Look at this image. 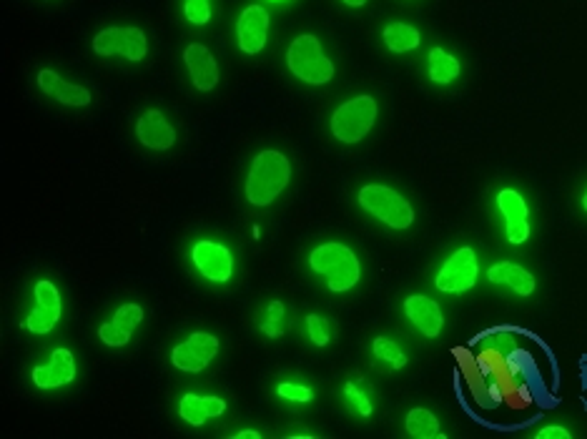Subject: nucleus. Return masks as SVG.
I'll list each match as a JSON object with an SVG mask.
<instances>
[{
	"mask_svg": "<svg viewBox=\"0 0 587 439\" xmlns=\"http://www.w3.org/2000/svg\"><path fill=\"white\" fill-rule=\"evenodd\" d=\"M404 314H407L409 322L429 339L437 337V334L442 332V327H445L442 309L437 307V302H432L429 297H422V294L407 297V302H404Z\"/></svg>",
	"mask_w": 587,
	"mask_h": 439,
	"instance_id": "nucleus-15",
	"label": "nucleus"
},
{
	"mask_svg": "<svg viewBox=\"0 0 587 439\" xmlns=\"http://www.w3.org/2000/svg\"><path fill=\"white\" fill-rule=\"evenodd\" d=\"M113 327L118 329V332L128 334L131 337L133 332H136L138 324L143 322V309L138 307V304H123L121 309H118L116 314H113Z\"/></svg>",
	"mask_w": 587,
	"mask_h": 439,
	"instance_id": "nucleus-25",
	"label": "nucleus"
},
{
	"mask_svg": "<svg viewBox=\"0 0 587 439\" xmlns=\"http://www.w3.org/2000/svg\"><path fill=\"white\" fill-rule=\"evenodd\" d=\"M487 276H490V281H495V284L510 286V289L515 291V294H520V297H530L532 291H535V276L527 269H522V266L512 264V261H500V264L490 266Z\"/></svg>",
	"mask_w": 587,
	"mask_h": 439,
	"instance_id": "nucleus-20",
	"label": "nucleus"
},
{
	"mask_svg": "<svg viewBox=\"0 0 587 439\" xmlns=\"http://www.w3.org/2000/svg\"><path fill=\"white\" fill-rule=\"evenodd\" d=\"M261 332H264L266 337H271V339H279L281 334L286 332L284 304L271 302L269 307H266V317H264V322H261Z\"/></svg>",
	"mask_w": 587,
	"mask_h": 439,
	"instance_id": "nucleus-24",
	"label": "nucleus"
},
{
	"mask_svg": "<svg viewBox=\"0 0 587 439\" xmlns=\"http://www.w3.org/2000/svg\"><path fill=\"white\" fill-rule=\"evenodd\" d=\"M359 204L362 209H367L369 214L377 216L379 221H384L392 229H409L414 224V211L407 204L404 196H399L397 191L389 189L382 184H369L359 191Z\"/></svg>",
	"mask_w": 587,
	"mask_h": 439,
	"instance_id": "nucleus-4",
	"label": "nucleus"
},
{
	"mask_svg": "<svg viewBox=\"0 0 587 439\" xmlns=\"http://www.w3.org/2000/svg\"><path fill=\"white\" fill-rule=\"evenodd\" d=\"M497 204H500L502 216H505V229H507V241L510 244H522L530 236V221H527V204L517 191L505 189L497 196Z\"/></svg>",
	"mask_w": 587,
	"mask_h": 439,
	"instance_id": "nucleus-14",
	"label": "nucleus"
},
{
	"mask_svg": "<svg viewBox=\"0 0 587 439\" xmlns=\"http://www.w3.org/2000/svg\"><path fill=\"white\" fill-rule=\"evenodd\" d=\"M226 412V402L221 397H199V394H184L179 404V414L194 427H201L209 417H221Z\"/></svg>",
	"mask_w": 587,
	"mask_h": 439,
	"instance_id": "nucleus-19",
	"label": "nucleus"
},
{
	"mask_svg": "<svg viewBox=\"0 0 587 439\" xmlns=\"http://www.w3.org/2000/svg\"><path fill=\"white\" fill-rule=\"evenodd\" d=\"M384 43H387L389 51L407 53L414 51V48L422 43V38H419V31L414 26H407V23H389V26L384 28Z\"/></svg>",
	"mask_w": 587,
	"mask_h": 439,
	"instance_id": "nucleus-22",
	"label": "nucleus"
},
{
	"mask_svg": "<svg viewBox=\"0 0 587 439\" xmlns=\"http://www.w3.org/2000/svg\"><path fill=\"white\" fill-rule=\"evenodd\" d=\"M266 31H269V16L261 6H249L239 16L236 23V36H239V48L246 56H256L266 46Z\"/></svg>",
	"mask_w": 587,
	"mask_h": 439,
	"instance_id": "nucleus-12",
	"label": "nucleus"
},
{
	"mask_svg": "<svg viewBox=\"0 0 587 439\" xmlns=\"http://www.w3.org/2000/svg\"><path fill=\"white\" fill-rule=\"evenodd\" d=\"M540 439H567L570 437V432H567L565 427H545L540 434H537Z\"/></svg>",
	"mask_w": 587,
	"mask_h": 439,
	"instance_id": "nucleus-32",
	"label": "nucleus"
},
{
	"mask_svg": "<svg viewBox=\"0 0 587 439\" xmlns=\"http://www.w3.org/2000/svg\"><path fill=\"white\" fill-rule=\"evenodd\" d=\"M276 3H279V0H276Z\"/></svg>",
	"mask_w": 587,
	"mask_h": 439,
	"instance_id": "nucleus-36",
	"label": "nucleus"
},
{
	"mask_svg": "<svg viewBox=\"0 0 587 439\" xmlns=\"http://www.w3.org/2000/svg\"><path fill=\"white\" fill-rule=\"evenodd\" d=\"M38 88H41L46 96L56 98L63 106H88L91 103V91L86 86H76V83H68L58 76L51 68H43L38 73Z\"/></svg>",
	"mask_w": 587,
	"mask_h": 439,
	"instance_id": "nucleus-17",
	"label": "nucleus"
},
{
	"mask_svg": "<svg viewBox=\"0 0 587 439\" xmlns=\"http://www.w3.org/2000/svg\"><path fill=\"white\" fill-rule=\"evenodd\" d=\"M344 394H347V399L352 402V407L357 409V414H362V417H369V414H372V402H369L367 394L359 392L354 384H347V387H344Z\"/></svg>",
	"mask_w": 587,
	"mask_h": 439,
	"instance_id": "nucleus-30",
	"label": "nucleus"
},
{
	"mask_svg": "<svg viewBox=\"0 0 587 439\" xmlns=\"http://www.w3.org/2000/svg\"><path fill=\"white\" fill-rule=\"evenodd\" d=\"M276 392H279V397H284L286 402H299V404L312 402V397H314L312 389L304 387V384H294V382L279 384V389H276Z\"/></svg>",
	"mask_w": 587,
	"mask_h": 439,
	"instance_id": "nucleus-29",
	"label": "nucleus"
},
{
	"mask_svg": "<svg viewBox=\"0 0 587 439\" xmlns=\"http://www.w3.org/2000/svg\"><path fill=\"white\" fill-rule=\"evenodd\" d=\"M477 271H480V266H477V254L470 246H465V249H457L455 254L447 259V264L442 266V271H439L434 284H437L439 291H445V294H462V291L475 286Z\"/></svg>",
	"mask_w": 587,
	"mask_h": 439,
	"instance_id": "nucleus-7",
	"label": "nucleus"
},
{
	"mask_svg": "<svg viewBox=\"0 0 587 439\" xmlns=\"http://www.w3.org/2000/svg\"><path fill=\"white\" fill-rule=\"evenodd\" d=\"M344 3H347V6H352V8H359V6H364L367 0H344Z\"/></svg>",
	"mask_w": 587,
	"mask_h": 439,
	"instance_id": "nucleus-34",
	"label": "nucleus"
},
{
	"mask_svg": "<svg viewBox=\"0 0 587 439\" xmlns=\"http://www.w3.org/2000/svg\"><path fill=\"white\" fill-rule=\"evenodd\" d=\"M452 357L457 362V372H460L462 382L470 389L472 402H477L480 407H490V379L482 374L480 362H477V354H472L470 347H455L452 349Z\"/></svg>",
	"mask_w": 587,
	"mask_h": 439,
	"instance_id": "nucleus-11",
	"label": "nucleus"
},
{
	"mask_svg": "<svg viewBox=\"0 0 587 439\" xmlns=\"http://www.w3.org/2000/svg\"><path fill=\"white\" fill-rule=\"evenodd\" d=\"M93 51L98 56H123L126 61H143L149 51V41L141 28L113 26L93 38Z\"/></svg>",
	"mask_w": 587,
	"mask_h": 439,
	"instance_id": "nucleus-6",
	"label": "nucleus"
},
{
	"mask_svg": "<svg viewBox=\"0 0 587 439\" xmlns=\"http://www.w3.org/2000/svg\"><path fill=\"white\" fill-rule=\"evenodd\" d=\"M61 294L51 281H38L36 284V309L31 317L23 322V327L33 334H48L61 319Z\"/></svg>",
	"mask_w": 587,
	"mask_h": 439,
	"instance_id": "nucleus-10",
	"label": "nucleus"
},
{
	"mask_svg": "<svg viewBox=\"0 0 587 439\" xmlns=\"http://www.w3.org/2000/svg\"><path fill=\"white\" fill-rule=\"evenodd\" d=\"M286 66L299 81H307L312 86H322L334 78L332 61L314 36H299L291 41L289 51H286Z\"/></svg>",
	"mask_w": 587,
	"mask_h": 439,
	"instance_id": "nucleus-3",
	"label": "nucleus"
},
{
	"mask_svg": "<svg viewBox=\"0 0 587 439\" xmlns=\"http://www.w3.org/2000/svg\"><path fill=\"white\" fill-rule=\"evenodd\" d=\"M427 61H429V78H432L434 83L447 86V83H452L457 76H460V61H457L452 53H447L445 48H432Z\"/></svg>",
	"mask_w": 587,
	"mask_h": 439,
	"instance_id": "nucleus-21",
	"label": "nucleus"
},
{
	"mask_svg": "<svg viewBox=\"0 0 587 439\" xmlns=\"http://www.w3.org/2000/svg\"><path fill=\"white\" fill-rule=\"evenodd\" d=\"M194 264L201 271V276H206L209 281L216 284H224L231 279V271H234V256L226 249L224 244H216V241H196L194 251Z\"/></svg>",
	"mask_w": 587,
	"mask_h": 439,
	"instance_id": "nucleus-9",
	"label": "nucleus"
},
{
	"mask_svg": "<svg viewBox=\"0 0 587 439\" xmlns=\"http://www.w3.org/2000/svg\"><path fill=\"white\" fill-rule=\"evenodd\" d=\"M136 136L146 149H154V151H166L176 143L174 126H171V123L166 121L164 113L156 111V108H151V111H146L141 118H138Z\"/></svg>",
	"mask_w": 587,
	"mask_h": 439,
	"instance_id": "nucleus-13",
	"label": "nucleus"
},
{
	"mask_svg": "<svg viewBox=\"0 0 587 439\" xmlns=\"http://www.w3.org/2000/svg\"><path fill=\"white\" fill-rule=\"evenodd\" d=\"M76 377V359L68 349H56L46 367L33 369V382L41 389H56L71 384Z\"/></svg>",
	"mask_w": 587,
	"mask_h": 439,
	"instance_id": "nucleus-16",
	"label": "nucleus"
},
{
	"mask_svg": "<svg viewBox=\"0 0 587 439\" xmlns=\"http://www.w3.org/2000/svg\"><path fill=\"white\" fill-rule=\"evenodd\" d=\"M309 264L317 274L327 276V284L332 291H347L359 281V259L349 246L329 241V244L317 246L309 256Z\"/></svg>",
	"mask_w": 587,
	"mask_h": 439,
	"instance_id": "nucleus-2",
	"label": "nucleus"
},
{
	"mask_svg": "<svg viewBox=\"0 0 587 439\" xmlns=\"http://www.w3.org/2000/svg\"><path fill=\"white\" fill-rule=\"evenodd\" d=\"M236 437L239 439H261V434L254 432V429H244V432H239Z\"/></svg>",
	"mask_w": 587,
	"mask_h": 439,
	"instance_id": "nucleus-33",
	"label": "nucleus"
},
{
	"mask_svg": "<svg viewBox=\"0 0 587 439\" xmlns=\"http://www.w3.org/2000/svg\"><path fill=\"white\" fill-rule=\"evenodd\" d=\"M582 206H585V211H587V194H585V199H582Z\"/></svg>",
	"mask_w": 587,
	"mask_h": 439,
	"instance_id": "nucleus-35",
	"label": "nucleus"
},
{
	"mask_svg": "<svg viewBox=\"0 0 587 439\" xmlns=\"http://www.w3.org/2000/svg\"><path fill=\"white\" fill-rule=\"evenodd\" d=\"M307 332L317 347H327L329 344V322L319 314H309L307 317Z\"/></svg>",
	"mask_w": 587,
	"mask_h": 439,
	"instance_id": "nucleus-27",
	"label": "nucleus"
},
{
	"mask_svg": "<svg viewBox=\"0 0 587 439\" xmlns=\"http://www.w3.org/2000/svg\"><path fill=\"white\" fill-rule=\"evenodd\" d=\"M184 13L191 23H196V26H206V23L211 21L209 0H186Z\"/></svg>",
	"mask_w": 587,
	"mask_h": 439,
	"instance_id": "nucleus-28",
	"label": "nucleus"
},
{
	"mask_svg": "<svg viewBox=\"0 0 587 439\" xmlns=\"http://www.w3.org/2000/svg\"><path fill=\"white\" fill-rule=\"evenodd\" d=\"M98 337H101V342L108 344V347H126V344L131 342V337L123 332H118V329L113 327V322L103 324V327L98 329Z\"/></svg>",
	"mask_w": 587,
	"mask_h": 439,
	"instance_id": "nucleus-31",
	"label": "nucleus"
},
{
	"mask_svg": "<svg viewBox=\"0 0 587 439\" xmlns=\"http://www.w3.org/2000/svg\"><path fill=\"white\" fill-rule=\"evenodd\" d=\"M374 357H377L379 362H389V367L392 369H402L404 364H407V357L402 354V349H399L397 344L387 337L374 339Z\"/></svg>",
	"mask_w": 587,
	"mask_h": 439,
	"instance_id": "nucleus-26",
	"label": "nucleus"
},
{
	"mask_svg": "<svg viewBox=\"0 0 587 439\" xmlns=\"http://www.w3.org/2000/svg\"><path fill=\"white\" fill-rule=\"evenodd\" d=\"M216 354H219V339H216L214 334L196 332L191 334L184 344H179V347L174 349L171 359H174V364L179 369L196 374L204 372L206 364H209Z\"/></svg>",
	"mask_w": 587,
	"mask_h": 439,
	"instance_id": "nucleus-8",
	"label": "nucleus"
},
{
	"mask_svg": "<svg viewBox=\"0 0 587 439\" xmlns=\"http://www.w3.org/2000/svg\"><path fill=\"white\" fill-rule=\"evenodd\" d=\"M407 432L417 439H432L439 434V422L432 412L417 407L407 414Z\"/></svg>",
	"mask_w": 587,
	"mask_h": 439,
	"instance_id": "nucleus-23",
	"label": "nucleus"
},
{
	"mask_svg": "<svg viewBox=\"0 0 587 439\" xmlns=\"http://www.w3.org/2000/svg\"><path fill=\"white\" fill-rule=\"evenodd\" d=\"M184 61L191 73V81H194V86L199 88V91H211V88H216V83H219V66H216L209 48L201 46V43H191L184 51Z\"/></svg>",
	"mask_w": 587,
	"mask_h": 439,
	"instance_id": "nucleus-18",
	"label": "nucleus"
},
{
	"mask_svg": "<svg viewBox=\"0 0 587 439\" xmlns=\"http://www.w3.org/2000/svg\"><path fill=\"white\" fill-rule=\"evenodd\" d=\"M377 121V103L372 96H357L339 106L332 116V133L344 143H359Z\"/></svg>",
	"mask_w": 587,
	"mask_h": 439,
	"instance_id": "nucleus-5",
	"label": "nucleus"
},
{
	"mask_svg": "<svg viewBox=\"0 0 587 439\" xmlns=\"http://www.w3.org/2000/svg\"><path fill=\"white\" fill-rule=\"evenodd\" d=\"M291 176V166L279 151H261L254 159L246 179V201L254 206H269L276 196L286 189Z\"/></svg>",
	"mask_w": 587,
	"mask_h": 439,
	"instance_id": "nucleus-1",
	"label": "nucleus"
}]
</instances>
